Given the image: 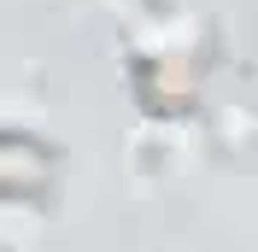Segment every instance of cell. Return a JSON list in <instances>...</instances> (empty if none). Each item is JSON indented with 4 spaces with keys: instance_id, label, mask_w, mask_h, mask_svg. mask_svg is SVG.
I'll return each mask as SVG.
<instances>
[{
    "instance_id": "6da1fadb",
    "label": "cell",
    "mask_w": 258,
    "mask_h": 252,
    "mask_svg": "<svg viewBox=\"0 0 258 252\" xmlns=\"http://www.w3.org/2000/svg\"><path fill=\"white\" fill-rule=\"evenodd\" d=\"M53 188V147L0 129V200H41Z\"/></svg>"
},
{
    "instance_id": "7a4b0ae2",
    "label": "cell",
    "mask_w": 258,
    "mask_h": 252,
    "mask_svg": "<svg viewBox=\"0 0 258 252\" xmlns=\"http://www.w3.org/2000/svg\"><path fill=\"white\" fill-rule=\"evenodd\" d=\"M141 100L153 111H188L194 100V71L176 65L170 53L164 59H141Z\"/></svg>"
}]
</instances>
